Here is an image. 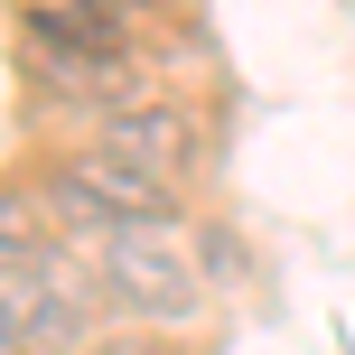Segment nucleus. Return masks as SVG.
<instances>
[{
	"instance_id": "1",
	"label": "nucleus",
	"mask_w": 355,
	"mask_h": 355,
	"mask_svg": "<svg viewBox=\"0 0 355 355\" xmlns=\"http://www.w3.org/2000/svg\"><path fill=\"white\" fill-rule=\"evenodd\" d=\"M103 290L122 309H141V318H159V327H178V318H196L206 309V281H196V252H187V225H112L103 234Z\"/></svg>"
},
{
	"instance_id": "2",
	"label": "nucleus",
	"mask_w": 355,
	"mask_h": 355,
	"mask_svg": "<svg viewBox=\"0 0 355 355\" xmlns=\"http://www.w3.org/2000/svg\"><path fill=\"white\" fill-rule=\"evenodd\" d=\"M47 206L66 215V225H85L94 243H103L112 225H168V187L141 178L131 159H112V150H66V159L47 168Z\"/></svg>"
},
{
	"instance_id": "3",
	"label": "nucleus",
	"mask_w": 355,
	"mask_h": 355,
	"mask_svg": "<svg viewBox=\"0 0 355 355\" xmlns=\"http://www.w3.org/2000/svg\"><path fill=\"white\" fill-rule=\"evenodd\" d=\"M103 150H112V159H131L141 178H159V187H168V168L187 159V122H178V112H112Z\"/></svg>"
},
{
	"instance_id": "4",
	"label": "nucleus",
	"mask_w": 355,
	"mask_h": 355,
	"mask_svg": "<svg viewBox=\"0 0 355 355\" xmlns=\"http://www.w3.org/2000/svg\"><path fill=\"white\" fill-rule=\"evenodd\" d=\"M94 355H168V346H150V337H112V346H94Z\"/></svg>"
},
{
	"instance_id": "5",
	"label": "nucleus",
	"mask_w": 355,
	"mask_h": 355,
	"mask_svg": "<svg viewBox=\"0 0 355 355\" xmlns=\"http://www.w3.org/2000/svg\"><path fill=\"white\" fill-rule=\"evenodd\" d=\"M19 346V318H10V300H0V355H10Z\"/></svg>"
}]
</instances>
